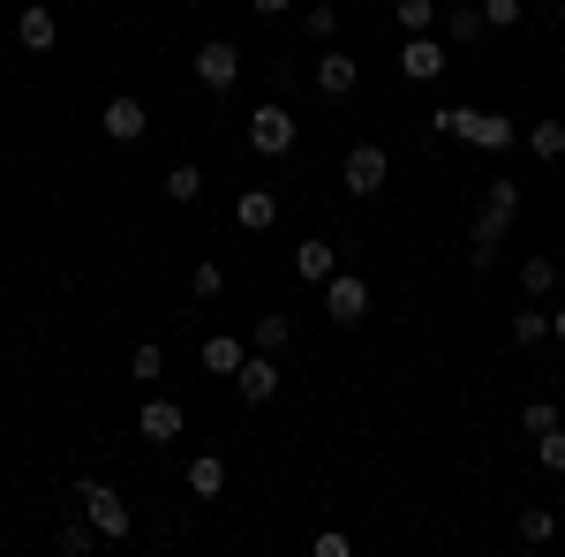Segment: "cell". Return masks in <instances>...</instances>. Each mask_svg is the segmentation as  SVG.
Listing matches in <instances>:
<instances>
[{
    "label": "cell",
    "mask_w": 565,
    "mask_h": 557,
    "mask_svg": "<svg viewBox=\"0 0 565 557\" xmlns=\"http://www.w3.org/2000/svg\"><path fill=\"white\" fill-rule=\"evenodd\" d=\"M340 181H348V196H385V181H392V151L385 143H348V159H340Z\"/></svg>",
    "instance_id": "obj_3"
},
{
    "label": "cell",
    "mask_w": 565,
    "mask_h": 557,
    "mask_svg": "<svg viewBox=\"0 0 565 557\" xmlns=\"http://www.w3.org/2000/svg\"><path fill=\"white\" fill-rule=\"evenodd\" d=\"M437 31H445V45H468V53H476V45L490 39V23H482V0H452V8L437 15Z\"/></svg>",
    "instance_id": "obj_11"
},
{
    "label": "cell",
    "mask_w": 565,
    "mask_h": 557,
    "mask_svg": "<svg viewBox=\"0 0 565 557\" xmlns=\"http://www.w3.org/2000/svg\"><path fill=\"white\" fill-rule=\"evenodd\" d=\"M505 340H513V346H543V340H551V317H543L535 301H521L513 324H505Z\"/></svg>",
    "instance_id": "obj_22"
},
{
    "label": "cell",
    "mask_w": 565,
    "mask_h": 557,
    "mask_svg": "<svg viewBox=\"0 0 565 557\" xmlns=\"http://www.w3.org/2000/svg\"><path fill=\"white\" fill-rule=\"evenodd\" d=\"M309 550H317V557H348L354 543H348V535H340V527H324V535H317V543H309Z\"/></svg>",
    "instance_id": "obj_34"
},
{
    "label": "cell",
    "mask_w": 565,
    "mask_h": 557,
    "mask_svg": "<svg viewBox=\"0 0 565 557\" xmlns=\"http://www.w3.org/2000/svg\"><path fill=\"white\" fill-rule=\"evenodd\" d=\"M136 429H143L151 444H174L181 429H189V415H181V399H143V415H136Z\"/></svg>",
    "instance_id": "obj_14"
},
{
    "label": "cell",
    "mask_w": 565,
    "mask_h": 557,
    "mask_svg": "<svg viewBox=\"0 0 565 557\" xmlns=\"http://www.w3.org/2000/svg\"><path fill=\"white\" fill-rule=\"evenodd\" d=\"M521 143L535 151V159H543V167H558V159H565V121H535Z\"/></svg>",
    "instance_id": "obj_24"
},
{
    "label": "cell",
    "mask_w": 565,
    "mask_h": 557,
    "mask_svg": "<svg viewBox=\"0 0 565 557\" xmlns=\"http://www.w3.org/2000/svg\"><path fill=\"white\" fill-rule=\"evenodd\" d=\"M521 15H527L521 0H482V23H490V31H513Z\"/></svg>",
    "instance_id": "obj_33"
},
{
    "label": "cell",
    "mask_w": 565,
    "mask_h": 557,
    "mask_svg": "<svg viewBox=\"0 0 565 557\" xmlns=\"http://www.w3.org/2000/svg\"><path fill=\"white\" fill-rule=\"evenodd\" d=\"M98 129H106V143H143V129H151V106H143L136 90H121V98H106Z\"/></svg>",
    "instance_id": "obj_8"
},
{
    "label": "cell",
    "mask_w": 565,
    "mask_h": 557,
    "mask_svg": "<svg viewBox=\"0 0 565 557\" xmlns=\"http://www.w3.org/2000/svg\"><path fill=\"white\" fill-rule=\"evenodd\" d=\"M249 362V340H234V332H204V369L234 385V369Z\"/></svg>",
    "instance_id": "obj_16"
},
{
    "label": "cell",
    "mask_w": 565,
    "mask_h": 557,
    "mask_svg": "<svg viewBox=\"0 0 565 557\" xmlns=\"http://www.w3.org/2000/svg\"><path fill=\"white\" fill-rule=\"evenodd\" d=\"M189 68H196V84H204V90H218V98H226V90L242 84V45H234V39H204Z\"/></svg>",
    "instance_id": "obj_5"
},
{
    "label": "cell",
    "mask_w": 565,
    "mask_h": 557,
    "mask_svg": "<svg viewBox=\"0 0 565 557\" xmlns=\"http://www.w3.org/2000/svg\"><path fill=\"white\" fill-rule=\"evenodd\" d=\"M287 271H295L302 287H324V279L340 271V249H332L324 234H309V242H295V257H287Z\"/></svg>",
    "instance_id": "obj_10"
},
{
    "label": "cell",
    "mask_w": 565,
    "mask_h": 557,
    "mask_svg": "<svg viewBox=\"0 0 565 557\" xmlns=\"http://www.w3.org/2000/svg\"><path fill=\"white\" fill-rule=\"evenodd\" d=\"M279 385H287V377H279V354H257V346H249V362L234 369V399H242V407H271Z\"/></svg>",
    "instance_id": "obj_7"
},
{
    "label": "cell",
    "mask_w": 565,
    "mask_h": 557,
    "mask_svg": "<svg viewBox=\"0 0 565 557\" xmlns=\"http://www.w3.org/2000/svg\"><path fill=\"white\" fill-rule=\"evenodd\" d=\"M167 196L174 204H196L204 196V167H167Z\"/></svg>",
    "instance_id": "obj_28"
},
{
    "label": "cell",
    "mask_w": 565,
    "mask_h": 557,
    "mask_svg": "<svg viewBox=\"0 0 565 557\" xmlns=\"http://www.w3.org/2000/svg\"><path fill=\"white\" fill-rule=\"evenodd\" d=\"M287 340H295V317L287 309H264L257 324H249V346L257 354H287Z\"/></svg>",
    "instance_id": "obj_18"
},
{
    "label": "cell",
    "mask_w": 565,
    "mask_h": 557,
    "mask_svg": "<svg viewBox=\"0 0 565 557\" xmlns=\"http://www.w3.org/2000/svg\"><path fill=\"white\" fill-rule=\"evenodd\" d=\"M189 294H196V301H218V294H226V271H218V264H196V271H189Z\"/></svg>",
    "instance_id": "obj_31"
},
{
    "label": "cell",
    "mask_w": 565,
    "mask_h": 557,
    "mask_svg": "<svg viewBox=\"0 0 565 557\" xmlns=\"http://www.w3.org/2000/svg\"><path fill=\"white\" fill-rule=\"evenodd\" d=\"M513 535H521V550H543V543L558 535V513H551V505H521V513H513Z\"/></svg>",
    "instance_id": "obj_19"
},
{
    "label": "cell",
    "mask_w": 565,
    "mask_h": 557,
    "mask_svg": "<svg viewBox=\"0 0 565 557\" xmlns=\"http://www.w3.org/2000/svg\"><path fill=\"white\" fill-rule=\"evenodd\" d=\"M521 143V129L505 121V114H490V106H476V129H468V151H513Z\"/></svg>",
    "instance_id": "obj_17"
},
{
    "label": "cell",
    "mask_w": 565,
    "mask_h": 557,
    "mask_svg": "<svg viewBox=\"0 0 565 557\" xmlns=\"http://www.w3.org/2000/svg\"><path fill=\"white\" fill-rule=\"evenodd\" d=\"M309 84L324 90V98H348V90L362 84V61L340 53V45H324V53H317V68H309Z\"/></svg>",
    "instance_id": "obj_9"
},
{
    "label": "cell",
    "mask_w": 565,
    "mask_h": 557,
    "mask_svg": "<svg viewBox=\"0 0 565 557\" xmlns=\"http://www.w3.org/2000/svg\"><path fill=\"white\" fill-rule=\"evenodd\" d=\"M249 8H257V15H287L295 0H249Z\"/></svg>",
    "instance_id": "obj_35"
},
{
    "label": "cell",
    "mask_w": 565,
    "mask_h": 557,
    "mask_svg": "<svg viewBox=\"0 0 565 557\" xmlns=\"http://www.w3.org/2000/svg\"><path fill=\"white\" fill-rule=\"evenodd\" d=\"M551 340L565 346V301H558V309H551Z\"/></svg>",
    "instance_id": "obj_36"
},
{
    "label": "cell",
    "mask_w": 565,
    "mask_h": 557,
    "mask_svg": "<svg viewBox=\"0 0 565 557\" xmlns=\"http://www.w3.org/2000/svg\"><path fill=\"white\" fill-rule=\"evenodd\" d=\"M76 505H84V519L98 527V543H121V535L136 527L129 497H121L114 482H98V474H84V482H76Z\"/></svg>",
    "instance_id": "obj_1"
},
{
    "label": "cell",
    "mask_w": 565,
    "mask_h": 557,
    "mask_svg": "<svg viewBox=\"0 0 565 557\" xmlns=\"http://www.w3.org/2000/svg\"><path fill=\"white\" fill-rule=\"evenodd\" d=\"M392 31H399V39L437 31V0H392Z\"/></svg>",
    "instance_id": "obj_21"
},
{
    "label": "cell",
    "mask_w": 565,
    "mask_h": 557,
    "mask_svg": "<svg viewBox=\"0 0 565 557\" xmlns=\"http://www.w3.org/2000/svg\"><path fill=\"white\" fill-rule=\"evenodd\" d=\"M15 39H23V53H53L61 23H53V8H45V0H31V8L15 15Z\"/></svg>",
    "instance_id": "obj_15"
},
{
    "label": "cell",
    "mask_w": 565,
    "mask_h": 557,
    "mask_svg": "<svg viewBox=\"0 0 565 557\" xmlns=\"http://www.w3.org/2000/svg\"><path fill=\"white\" fill-rule=\"evenodd\" d=\"M521 181H513V173H498V181H490V189H482V212H476V226H468V242H505V234H513V226H521Z\"/></svg>",
    "instance_id": "obj_2"
},
{
    "label": "cell",
    "mask_w": 565,
    "mask_h": 557,
    "mask_svg": "<svg viewBox=\"0 0 565 557\" xmlns=\"http://www.w3.org/2000/svg\"><path fill=\"white\" fill-rule=\"evenodd\" d=\"M129 377H136V385H159V377H167V346L143 340V346L129 354Z\"/></svg>",
    "instance_id": "obj_26"
},
{
    "label": "cell",
    "mask_w": 565,
    "mask_h": 557,
    "mask_svg": "<svg viewBox=\"0 0 565 557\" xmlns=\"http://www.w3.org/2000/svg\"><path fill=\"white\" fill-rule=\"evenodd\" d=\"M399 76H415V84H437V76H445V39H437V31L407 39V45H399Z\"/></svg>",
    "instance_id": "obj_12"
},
{
    "label": "cell",
    "mask_w": 565,
    "mask_h": 557,
    "mask_svg": "<svg viewBox=\"0 0 565 557\" xmlns=\"http://www.w3.org/2000/svg\"><path fill=\"white\" fill-rule=\"evenodd\" d=\"M430 129H437V136H460V143H468V129H476V106H437Z\"/></svg>",
    "instance_id": "obj_30"
},
{
    "label": "cell",
    "mask_w": 565,
    "mask_h": 557,
    "mask_svg": "<svg viewBox=\"0 0 565 557\" xmlns=\"http://www.w3.org/2000/svg\"><path fill=\"white\" fill-rule=\"evenodd\" d=\"M535 468H543V474H565V422L535 437Z\"/></svg>",
    "instance_id": "obj_29"
},
{
    "label": "cell",
    "mask_w": 565,
    "mask_h": 557,
    "mask_svg": "<svg viewBox=\"0 0 565 557\" xmlns=\"http://www.w3.org/2000/svg\"><path fill=\"white\" fill-rule=\"evenodd\" d=\"M521 294L527 301H551V294H558V257H527L521 264Z\"/></svg>",
    "instance_id": "obj_23"
},
{
    "label": "cell",
    "mask_w": 565,
    "mask_h": 557,
    "mask_svg": "<svg viewBox=\"0 0 565 557\" xmlns=\"http://www.w3.org/2000/svg\"><path fill=\"white\" fill-rule=\"evenodd\" d=\"M218 490H226V460H218V452H196V460H189V497L212 505Z\"/></svg>",
    "instance_id": "obj_20"
},
{
    "label": "cell",
    "mask_w": 565,
    "mask_h": 557,
    "mask_svg": "<svg viewBox=\"0 0 565 557\" xmlns=\"http://www.w3.org/2000/svg\"><path fill=\"white\" fill-rule=\"evenodd\" d=\"M90 543H98L90 519H68V527H61V557H90Z\"/></svg>",
    "instance_id": "obj_32"
},
{
    "label": "cell",
    "mask_w": 565,
    "mask_h": 557,
    "mask_svg": "<svg viewBox=\"0 0 565 557\" xmlns=\"http://www.w3.org/2000/svg\"><path fill=\"white\" fill-rule=\"evenodd\" d=\"M558 422H565V407L551 399V392H543V399H527V407H521V437H543V429H558Z\"/></svg>",
    "instance_id": "obj_25"
},
{
    "label": "cell",
    "mask_w": 565,
    "mask_h": 557,
    "mask_svg": "<svg viewBox=\"0 0 565 557\" xmlns=\"http://www.w3.org/2000/svg\"><path fill=\"white\" fill-rule=\"evenodd\" d=\"M242 136H249V151H257V159H287V151H295V114H287L279 98H264Z\"/></svg>",
    "instance_id": "obj_4"
},
{
    "label": "cell",
    "mask_w": 565,
    "mask_h": 557,
    "mask_svg": "<svg viewBox=\"0 0 565 557\" xmlns=\"http://www.w3.org/2000/svg\"><path fill=\"white\" fill-rule=\"evenodd\" d=\"M317 294H324V317H332V324H362V317H370V279H362V271H332Z\"/></svg>",
    "instance_id": "obj_6"
},
{
    "label": "cell",
    "mask_w": 565,
    "mask_h": 557,
    "mask_svg": "<svg viewBox=\"0 0 565 557\" xmlns=\"http://www.w3.org/2000/svg\"><path fill=\"white\" fill-rule=\"evenodd\" d=\"M234 226H242V234H271V226H279V196H271V189H242V196H234Z\"/></svg>",
    "instance_id": "obj_13"
},
{
    "label": "cell",
    "mask_w": 565,
    "mask_h": 557,
    "mask_svg": "<svg viewBox=\"0 0 565 557\" xmlns=\"http://www.w3.org/2000/svg\"><path fill=\"white\" fill-rule=\"evenodd\" d=\"M332 31H340V8H332V0H317V8H302V39L332 45Z\"/></svg>",
    "instance_id": "obj_27"
}]
</instances>
